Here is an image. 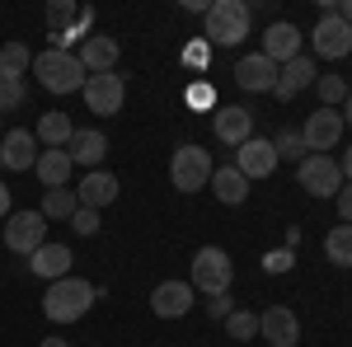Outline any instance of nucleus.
<instances>
[{"mask_svg": "<svg viewBox=\"0 0 352 347\" xmlns=\"http://www.w3.org/2000/svg\"><path fill=\"white\" fill-rule=\"evenodd\" d=\"M249 24H254V10L244 0H212L202 14V38L207 47H240L249 38Z\"/></svg>", "mask_w": 352, "mask_h": 347, "instance_id": "f257e3e1", "label": "nucleus"}, {"mask_svg": "<svg viewBox=\"0 0 352 347\" xmlns=\"http://www.w3.org/2000/svg\"><path fill=\"white\" fill-rule=\"evenodd\" d=\"M94 300H99V287H89L85 277H61V282H52L47 287V295H43V315L52 324H76L85 320L89 310H94Z\"/></svg>", "mask_w": 352, "mask_h": 347, "instance_id": "f03ea898", "label": "nucleus"}, {"mask_svg": "<svg viewBox=\"0 0 352 347\" xmlns=\"http://www.w3.org/2000/svg\"><path fill=\"white\" fill-rule=\"evenodd\" d=\"M33 76H38V85H43L47 94H76V89H85V80H89V71L80 66V56L56 52V47L33 56Z\"/></svg>", "mask_w": 352, "mask_h": 347, "instance_id": "7ed1b4c3", "label": "nucleus"}, {"mask_svg": "<svg viewBox=\"0 0 352 347\" xmlns=\"http://www.w3.org/2000/svg\"><path fill=\"white\" fill-rule=\"evenodd\" d=\"M94 28V10L89 5H71V0H52L47 5V38L56 52H76V43L89 38Z\"/></svg>", "mask_w": 352, "mask_h": 347, "instance_id": "20e7f679", "label": "nucleus"}, {"mask_svg": "<svg viewBox=\"0 0 352 347\" xmlns=\"http://www.w3.org/2000/svg\"><path fill=\"white\" fill-rule=\"evenodd\" d=\"M230 282H235V263H230V254L217 249V244H207V249H197L192 254V267H188V287L202 295H226L230 291Z\"/></svg>", "mask_w": 352, "mask_h": 347, "instance_id": "39448f33", "label": "nucleus"}, {"mask_svg": "<svg viewBox=\"0 0 352 347\" xmlns=\"http://www.w3.org/2000/svg\"><path fill=\"white\" fill-rule=\"evenodd\" d=\"M212 155L202 150V146H179L174 155H169V183L179 188V192H197V188H207L212 183Z\"/></svg>", "mask_w": 352, "mask_h": 347, "instance_id": "423d86ee", "label": "nucleus"}, {"mask_svg": "<svg viewBox=\"0 0 352 347\" xmlns=\"http://www.w3.org/2000/svg\"><path fill=\"white\" fill-rule=\"evenodd\" d=\"M47 244V216L43 212H10L5 216V249L33 258Z\"/></svg>", "mask_w": 352, "mask_h": 347, "instance_id": "0eeeda50", "label": "nucleus"}, {"mask_svg": "<svg viewBox=\"0 0 352 347\" xmlns=\"http://www.w3.org/2000/svg\"><path fill=\"white\" fill-rule=\"evenodd\" d=\"M296 183L305 188L310 197H338V188H343V169H338L333 155H300Z\"/></svg>", "mask_w": 352, "mask_h": 347, "instance_id": "6e6552de", "label": "nucleus"}, {"mask_svg": "<svg viewBox=\"0 0 352 347\" xmlns=\"http://www.w3.org/2000/svg\"><path fill=\"white\" fill-rule=\"evenodd\" d=\"M343 132H348V127H343V113L320 104L310 117H305V127H300V146H305L310 155H329V150L338 146V136H343Z\"/></svg>", "mask_w": 352, "mask_h": 347, "instance_id": "1a4fd4ad", "label": "nucleus"}, {"mask_svg": "<svg viewBox=\"0 0 352 347\" xmlns=\"http://www.w3.org/2000/svg\"><path fill=\"white\" fill-rule=\"evenodd\" d=\"M80 94H85V108L94 117H113V113H122V104H127V80L118 71H104V76H89Z\"/></svg>", "mask_w": 352, "mask_h": 347, "instance_id": "9d476101", "label": "nucleus"}, {"mask_svg": "<svg viewBox=\"0 0 352 347\" xmlns=\"http://www.w3.org/2000/svg\"><path fill=\"white\" fill-rule=\"evenodd\" d=\"M310 43H315V56H329V61H343L352 52V28L338 19V14H320V24L310 28Z\"/></svg>", "mask_w": 352, "mask_h": 347, "instance_id": "9b49d317", "label": "nucleus"}, {"mask_svg": "<svg viewBox=\"0 0 352 347\" xmlns=\"http://www.w3.org/2000/svg\"><path fill=\"white\" fill-rule=\"evenodd\" d=\"M258 333H263V343L268 347H296L300 343V320L292 305H268L263 315H258Z\"/></svg>", "mask_w": 352, "mask_h": 347, "instance_id": "f8f14e48", "label": "nucleus"}, {"mask_svg": "<svg viewBox=\"0 0 352 347\" xmlns=\"http://www.w3.org/2000/svg\"><path fill=\"white\" fill-rule=\"evenodd\" d=\"M277 164L282 160L272 150V136H249L244 146H235V169H240L244 179H268Z\"/></svg>", "mask_w": 352, "mask_h": 347, "instance_id": "ddd939ff", "label": "nucleus"}, {"mask_svg": "<svg viewBox=\"0 0 352 347\" xmlns=\"http://www.w3.org/2000/svg\"><path fill=\"white\" fill-rule=\"evenodd\" d=\"M235 85L249 89V94H272V85H277V66H272L263 52H249L235 61Z\"/></svg>", "mask_w": 352, "mask_h": 347, "instance_id": "4468645a", "label": "nucleus"}, {"mask_svg": "<svg viewBox=\"0 0 352 347\" xmlns=\"http://www.w3.org/2000/svg\"><path fill=\"white\" fill-rule=\"evenodd\" d=\"M0 164L5 169H14V174H24L38 164V136L24 132V127H14V132L0 136Z\"/></svg>", "mask_w": 352, "mask_h": 347, "instance_id": "2eb2a0df", "label": "nucleus"}, {"mask_svg": "<svg viewBox=\"0 0 352 347\" xmlns=\"http://www.w3.org/2000/svg\"><path fill=\"white\" fill-rule=\"evenodd\" d=\"M192 287L188 282H160L155 291H151V315H160V320H184L192 310Z\"/></svg>", "mask_w": 352, "mask_h": 347, "instance_id": "dca6fc26", "label": "nucleus"}, {"mask_svg": "<svg viewBox=\"0 0 352 347\" xmlns=\"http://www.w3.org/2000/svg\"><path fill=\"white\" fill-rule=\"evenodd\" d=\"M320 80V71H315V56H292L287 66H277V85H272V94L287 104V99H296L305 85Z\"/></svg>", "mask_w": 352, "mask_h": 347, "instance_id": "f3484780", "label": "nucleus"}, {"mask_svg": "<svg viewBox=\"0 0 352 347\" xmlns=\"http://www.w3.org/2000/svg\"><path fill=\"white\" fill-rule=\"evenodd\" d=\"M212 132H217V141H226V146H244L249 136H254V113L240 104H226L217 108V117H212Z\"/></svg>", "mask_w": 352, "mask_h": 347, "instance_id": "a211bd4d", "label": "nucleus"}, {"mask_svg": "<svg viewBox=\"0 0 352 347\" xmlns=\"http://www.w3.org/2000/svg\"><path fill=\"white\" fill-rule=\"evenodd\" d=\"M263 56H268L272 66H287L292 56H300V28L287 24V19L268 24L263 28Z\"/></svg>", "mask_w": 352, "mask_h": 347, "instance_id": "6ab92c4d", "label": "nucleus"}, {"mask_svg": "<svg viewBox=\"0 0 352 347\" xmlns=\"http://www.w3.org/2000/svg\"><path fill=\"white\" fill-rule=\"evenodd\" d=\"M118 52H122V47H118V38H104V33H89V38H85L80 43V66L85 71H89V76H104V71H118Z\"/></svg>", "mask_w": 352, "mask_h": 347, "instance_id": "aec40b11", "label": "nucleus"}, {"mask_svg": "<svg viewBox=\"0 0 352 347\" xmlns=\"http://www.w3.org/2000/svg\"><path fill=\"white\" fill-rule=\"evenodd\" d=\"M76 197H80V207H89V212L113 207L118 202V179H113L109 169H89L80 183H76Z\"/></svg>", "mask_w": 352, "mask_h": 347, "instance_id": "412c9836", "label": "nucleus"}, {"mask_svg": "<svg viewBox=\"0 0 352 347\" xmlns=\"http://www.w3.org/2000/svg\"><path fill=\"white\" fill-rule=\"evenodd\" d=\"M71 164H85V169H99L104 164V155H109V136L99 132V127H76V136H71Z\"/></svg>", "mask_w": 352, "mask_h": 347, "instance_id": "4be33fe9", "label": "nucleus"}, {"mask_svg": "<svg viewBox=\"0 0 352 347\" xmlns=\"http://www.w3.org/2000/svg\"><path fill=\"white\" fill-rule=\"evenodd\" d=\"M28 267H33V277H43V282L52 287L61 277H71V249H66V244H43V249L28 258Z\"/></svg>", "mask_w": 352, "mask_h": 347, "instance_id": "5701e85b", "label": "nucleus"}, {"mask_svg": "<svg viewBox=\"0 0 352 347\" xmlns=\"http://www.w3.org/2000/svg\"><path fill=\"white\" fill-rule=\"evenodd\" d=\"M33 136H38L47 150H66V146H71V136H76V122H71L61 108H47V113L38 117V132H33Z\"/></svg>", "mask_w": 352, "mask_h": 347, "instance_id": "b1692460", "label": "nucleus"}, {"mask_svg": "<svg viewBox=\"0 0 352 347\" xmlns=\"http://www.w3.org/2000/svg\"><path fill=\"white\" fill-rule=\"evenodd\" d=\"M212 192H217V202H226V207H240L244 197H249V179H244L235 164H221V169H212Z\"/></svg>", "mask_w": 352, "mask_h": 347, "instance_id": "393cba45", "label": "nucleus"}, {"mask_svg": "<svg viewBox=\"0 0 352 347\" xmlns=\"http://www.w3.org/2000/svg\"><path fill=\"white\" fill-rule=\"evenodd\" d=\"M33 169H38L43 188L52 192V188L71 183V169H76V164H71V150H38V164H33Z\"/></svg>", "mask_w": 352, "mask_h": 347, "instance_id": "a878e982", "label": "nucleus"}, {"mask_svg": "<svg viewBox=\"0 0 352 347\" xmlns=\"http://www.w3.org/2000/svg\"><path fill=\"white\" fill-rule=\"evenodd\" d=\"M76 212H80L76 188H52V192L43 197V216H47V221H71Z\"/></svg>", "mask_w": 352, "mask_h": 347, "instance_id": "bb28decb", "label": "nucleus"}, {"mask_svg": "<svg viewBox=\"0 0 352 347\" xmlns=\"http://www.w3.org/2000/svg\"><path fill=\"white\" fill-rule=\"evenodd\" d=\"M324 254H329V263H338V267H352V225H333L324 235Z\"/></svg>", "mask_w": 352, "mask_h": 347, "instance_id": "cd10ccee", "label": "nucleus"}, {"mask_svg": "<svg viewBox=\"0 0 352 347\" xmlns=\"http://www.w3.org/2000/svg\"><path fill=\"white\" fill-rule=\"evenodd\" d=\"M0 71L14 76V80H24V71H33V52H28L24 43H5L0 47Z\"/></svg>", "mask_w": 352, "mask_h": 347, "instance_id": "c85d7f7f", "label": "nucleus"}, {"mask_svg": "<svg viewBox=\"0 0 352 347\" xmlns=\"http://www.w3.org/2000/svg\"><path fill=\"white\" fill-rule=\"evenodd\" d=\"M226 333H230L235 343H249V338H258V315H254V310H235V315L226 320Z\"/></svg>", "mask_w": 352, "mask_h": 347, "instance_id": "c756f323", "label": "nucleus"}, {"mask_svg": "<svg viewBox=\"0 0 352 347\" xmlns=\"http://www.w3.org/2000/svg\"><path fill=\"white\" fill-rule=\"evenodd\" d=\"M315 89H320V99H324V108H338V104H343V99L352 94L343 76H320V80H315Z\"/></svg>", "mask_w": 352, "mask_h": 347, "instance_id": "7c9ffc66", "label": "nucleus"}, {"mask_svg": "<svg viewBox=\"0 0 352 347\" xmlns=\"http://www.w3.org/2000/svg\"><path fill=\"white\" fill-rule=\"evenodd\" d=\"M24 99H28L24 80H14V76H5V71H0V113H10V108H19Z\"/></svg>", "mask_w": 352, "mask_h": 347, "instance_id": "2f4dec72", "label": "nucleus"}, {"mask_svg": "<svg viewBox=\"0 0 352 347\" xmlns=\"http://www.w3.org/2000/svg\"><path fill=\"white\" fill-rule=\"evenodd\" d=\"M272 150H277V160H296L300 164V150H305V146H300V132H296V127L277 132V136H272Z\"/></svg>", "mask_w": 352, "mask_h": 347, "instance_id": "473e14b6", "label": "nucleus"}, {"mask_svg": "<svg viewBox=\"0 0 352 347\" xmlns=\"http://www.w3.org/2000/svg\"><path fill=\"white\" fill-rule=\"evenodd\" d=\"M71 230H76L80 240H89V235H99V212H89V207H80V212L71 216Z\"/></svg>", "mask_w": 352, "mask_h": 347, "instance_id": "72a5a7b5", "label": "nucleus"}, {"mask_svg": "<svg viewBox=\"0 0 352 347\" xmlns=\"http://www.w3.org/2000/svg\"><path fill=\"white\" fill-rule=\"evenodd\" d=\"M207 310H212V320H230V315H235V300H230V291H226V295H212V305H207Z\"/></svg>", "mask_w": 352, "mask_h": 347, "instance_id": "f704fd0d", "label": "nucleus"}, {"mask_svg": "<svg viewBox=\"0 0 352 347\" xmlns=\"http://www.w3.org/2000/svg\"><path fill=\"white\" fill-rule=\"evenodd\" d=\"M338 216H343V225H352V183L338 188Z\"/></svg>", "mask_w": 352, "mask_h": 347, "instance_id": "c9c22d12", "label": "nucleus"}, {"mask_svg": "<svg viewBox=\"0 0 352 347\" xmlns=\"http://www.w3.org/2000/svg\"><path fill=\"white\" fill-rule=\"evenodd\" d=\"M263 267H268V272H287V267H292V254H287V249H277V254L263 258Z\"/></svg>", "mask_w": 352, "mask_h": 347, "instance_id": "e433bc0d", "label": "nucleus"}, {"mask_svg": "<svg viewBox=\"0 0 352 347\" xmlns=\"http://www.w3.org/2000/svg\"><path fill=\"white\" fill-rule=\"evenodd\" d=\"M338 169H343V183H352V146L343 150V160H338Z\"/></svg>", "mask_w": 352, "mask_h": 347, "instance_id": "4c0bfd02", "label": "nucleus"}, {"mask_svg": "<svg viewBox=\"0 0 352 347\" xmlns=\"http://www.w3.org/2000/svg\"><path fill=\"white\" fill-rule=\"evenodd\" d=\"M338 19L352 28V0H338Z\"/></svg>", "mask_w": 352, "mask_h": 347, "instance_id": "58836bf2", "label": "nucleus"}, {"mask_svg": "<svg viewBox=\"0 0 352 347\" xmlns=\"http://www.w3.org/2000/svg\"><path fill=\"white\" fill-rule=\"evenodd\" d=\"M5 216H10V188L0 183V221H5Z\"/></svg>", "mask_w": 352, "mask_h": 347, "instance_id": "ea45409f", "label": "nucleus"}, {"mask_svg": "<svg viewBox=\"0 0 352 347\" xmlns=\"http://www.w3.org/2000/svg\"><path fill=\"white\" fill-rule=\"evenodd\" d=\"M343 127H352V94L343 99Z\"/></svg>", "mask_w": 352, "mask_h": 347, "instance_id": "a19ab883", "label": "nucleus"}, {"mask_svg": "<svg viewBox=\"0 0 352 347\" xmlns=\"http://www.w3.org/2000/svg\"><path fill=\"white\" fill-rule=\"evenodd\" d=\"M38 347H71V343H66V338H43Z\"/></svg>", "mask_w": 352, "mask_h": 347, "instance_id": "79ce46f5", "label": "nucleus"}, {"mask_svg": "<svg viewBox=\"0 0 352 347\" xmlns=\"http://www.w3.org/2000/svg\"><path fill=\"white\" fill-rule=\"evenodd\" d=\"M0 117H5V113H0Z\"/></svg>", "mask_w": 352, "mask_h": 347, "instance_id": "37998d69", "label": "nucleus"}]
</instances>
